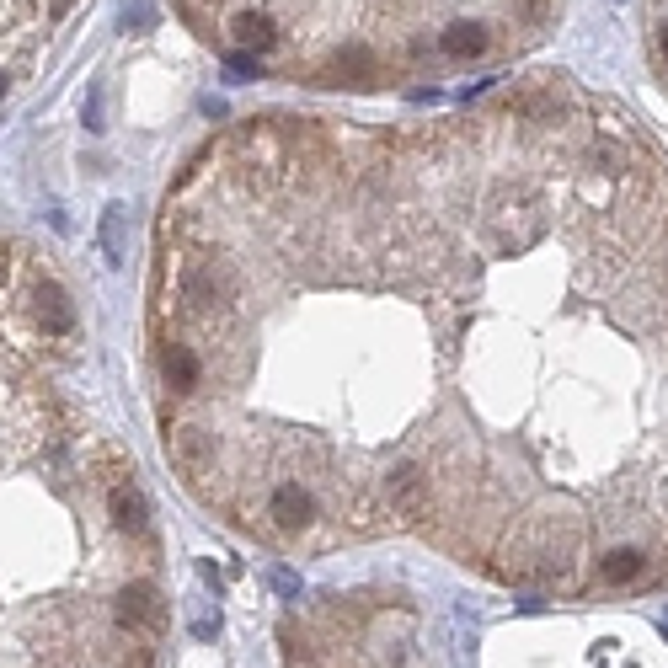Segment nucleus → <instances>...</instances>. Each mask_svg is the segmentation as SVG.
<instances>
[{
	"label": "nucleus",
	"instance_id": "1",
	"mask_svg": "<svg viewBox=\"0 0 668 668\" xmlns=\"http://www.w3.org/2000/svg\"><path fill=\"white\" fill-rule=\"evenodd\" d=\"M155 364L166 455L246 535L668 588V150L572 75L236 123L166 198Z\"/></svg>",
	"mask_w": 668,
	"mask_h": 668
},
{
	"label": "nucleus",
	"instance_id": "2",
	"mask_svg": "<svg viewBox=\"0 0 668 668\" xmlns=\"http://www.w3.org/2000/svg\"><path fill=\"white\" fill-rule=\"evenodd\" d=\"M182 17L246 75L380 91L530 49L562 0H182Z\"/></svg>",
	"mask_w": 668,
	"mask_h": 668
},
{
	"label": "nucleus",
	"instance_id": "3",
	"mask_svg": "<svg viewBox=\"0 0 668 668\" xmlns=\"http://www.w3.org/2000/svg\"><path fill=\"white\" fill-rule=\"evenodd\" d=\"M38 326H43V337H70L75 332V305L54 278L38 284Z\"/></svg>",
	"mask_w": 668,
	"mask_h": 668
},
{
	"label": "nucleus",
	"instance_id": "4",
	"mask_svg": "<svg viewBox=\"0 0 668 668\" xmlns=\"http://www.w3.org/2000/svg\"><path fill=\"white\" fill-rule=\"evenodd\" d=\"M642 33H647L652 70H658L668 86V0H642Z\"/></svg>",
	"mask_w": 668,
	"mask_h": 668
},
{
	"label": "nucleus",
	"instance_id": "5",
	"mask_svg": "<svg viewBox=\"0 0 668 668\" xmlns=\"http://www.w3.org/2000/svg\"><path fill=\"white\" fill-rule=\"evenodd\" d=\"M123 220H129V209H123V204H107V209H102V252H107V262H123V257H129Z\"/></svg>",
	"mask_w": 668,
	"mask_h": 668
},
{
	"label": "nucleus",
	"instance_id": "6",
	"mask_svg": "<svg viewBox=\"0 0 668 668\" xmlns=\"http://www.w3.org/2000/svg\"><path fill=\"white\" fill-rule=\"evenodd\" d=\"M6 91H11V81H6V75H0V102H6Z\"/></svg>",
	"mask_w": 668,
	"mask_h": 668
}]
</instances>
